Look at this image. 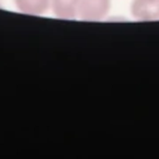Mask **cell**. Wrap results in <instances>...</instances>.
<instances>
[{
	"mask_svg": "<svg viewBox=\"0 0 159 159\" xmlns=\"http://www.w3.org/2000/svg\"><path fill=\"white\" fill-rule=\"evenodd\" d=\"M20 11L31 14L43 13L48 7L50 0H15Z\"/></svg>",
	"mask_w": 159,
	"mask_h": 159,
	"instance_id": "obj_4",
	"label": "cell"
},
{
	"mask_svg": "<svg viewBox=\"0 0 159 159\" xmlns=\"http://www.w3.org/2000/svg\"><path fill=\"white\" fill-rule=\"evenodd\" d=\"M53 11L61 19H73L78 15L80 0H50Z\"/></svg>",
	"mask_w": 159,
	"mask_h": 159,
	"instance_id": "obj_3",
	"label": "cell"
},
{
	"mask_svg": "<svg viewBox=\"0 0 159 159\" xmlns=\"http://www.w3.org/2000/svg\"><path fill=\"white\" fill-rule=\"evenodd\" d=\"M110 0H80L78 15L85 20H100L110 9Z\"/></svg>",
	"mask_w": 159,
	"mask_h": 159,
	"instance_id": "obj_1",
	"label": "cell"
},
{
	"mask_svg": "<svg viewBox=\"0 0 159 159\" xmlns=\"http://www.w3.org/2000/svg\"><path fill=\"white\" fill-rule=\"evenodd\" d=\"M131 13L139 20H159V0H134Z\"/></svg>",
	"mask_w": 159,
	"mask_h": 159,
	"instance_id": "obj_2",
	"label": "cell"
}]
</instances>
